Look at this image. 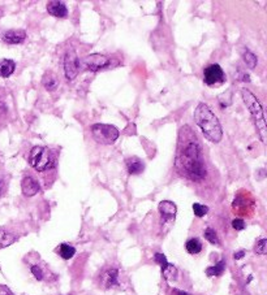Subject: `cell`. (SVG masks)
I'll use <instances>...</instances> for the list:
<instances>
[{"label": "cell", "instance_id": "17", "mask_svg": "<svg viewBox=\"0 0 267 295\" xmlns=\"http://www.w3.org/2000/svg\"><path fill=\"white\" fill-rule=\"evenodd\" d=\"M16 241H17L16 235L0 229V248H4V247L11 246V245H13Z\"/></svg>", "mask_w": 267, "mask_h": 295}, {"label": "cell", "instance_id": "30", "mask_svg": "<svg viewBox=\"0 0 267 295\" xmlns=\"http://www.w3.org/2000/svg\"><path fill=\"white\" fill-rule=\"evenodd\" d=\"M244 256H245V251H244V250L239 251V252H235V255H233V258H235L236 260L243 259Z\"/></svg>", "mask_w": 267, "mask_h": 295}, {"label": "cell", "instance_id": "23", "mask_svg": "<svg viewBox=\"0 0 267 295\" xmlns=\"http://www.w3.org/2000/svg\"><path fill=\"white\" fill-rule=\"evenodd\" d=\"M254 252L258 255H266V252H267V239L266 238L259 239L258 242H257V245H255V247H254Z\"/></svg>", "mask_w": 267, "mask_h": 295}, {"label": "cell", "instance_id": "18", "mask_svg": "<svg viewBox=\"0 0 267 295\" xmlns=\"http://www.w3.org/2000/svg\"><path fill=\"white\" fill-rule=\"evenodd\" d=\"M226 271V262L224 260H220L219 263H216L213 267H209L206 269V275L209 277H218V276H222Z\"/></svg>", "mask_w": 267, "mask_h": 295}, {"label": "cell", "instance_id": "25", "mask_svg": "<svg viewBox=\"0 0 267 295\" xmlns=\"http://www.w3.org/2000/svg\"><path fill=\"white\" fill-rule=\"evenodd\" d=\"M30 271H32L33 276H34L36 279H38V281H42V279H45V272H43V269H42L39 265H32V267H30Z\"/></svg>", "mask_w": 267, "mask_h": 295}, {"label": "cell", "instance_id": "24", "mask_svg": "<svg viewBox=\"0 0 267 295\" xmlns=\"http://www.w3.org/2000/svg\"><path fill=\"white\" fill-rule=\"evenodd\" d=\"M193 212H195L197 217H203V216L209 212V207L199 204V203H195V204H193Z\"/></svg>", "mask_w": 267, "mask_h": 295}, {"label": "cell", "instance_id": "8", "mask_svg": "<svg viewBox=\"0 0 267 295\" xmlns=\"http://www.w3.org/2000/svg\"><path fill=\"white\" fill-rule=\"evenodd\" d=\"M203 81L209 86L218 85L226 81V74L220 65L213 64L203 70Z\"/></svg>", "mask_w": 267, "mask_h": 295}, {"label": "cell", "instance_id": "13", "mask_svg": "<svg viewBox=\"0 0 267 295\" xmlns=\"http://www.w3.org/2000/svg\"><path fill=\"white\" fill-rule=\"evenodd\" d=\"M158 210L164 220H171V218H175V214H176L178 208H176V204H175L174 202L163 200V202L159 203Z\"/></svg>", "mask_w": 267, "mask_h": 295}, {"label": "cell", "instance_id": "27", "mask_svg": "<svg viewBox=\"0 0 267 295\" xmlns=\"http://www.w3.org/2000/svg\"><path fill=\"white\" fill-rule=\"evenodd\" d=\"M232 228H233L235 230H244V229L247 228V224H245V221L241 220V218H235V220L232 221Z\"/></svg>", "mask_w": 267, "mask_h": 295}, {"label": "cell", "instance_id": "20", "mask_svg": "<svg viewBox=\"0 0 267 295\" xmlns=\"http://www.w3.org/2000/svg\"><path fill=\"white\" fill-rule=\"evenodd\" d=\"M74 254H76V248L71 246V245H68V243H61L60 247H59V255L64 260L72 259Z\"/></svg>", "mask_w": 267, "mask_h": 295}, {"label": "cell", "instance_id": "7", "mask_svg": "<svg viewBox=\"0 0 267 295\" xmlns=\"http://www.w3.org/2000/svg\"><path fill=\"white\" fill-rule=\"evenodd\" d=\"M80 70V60L74 49H69L64 56V73L68 81H73L77 77Z\"/></svg>", "mask_w": 267, "mask_h": 295}, {"label": "cell", "instance_id": "1", "mask_svg": "<svg viewBox=\"0 0 267 295\" xmlns=\"http://www.w3.org/2000/svg\"><path fill=\"white\" fill-rule=\"evenodd\" d=\"M176 169L192 181H201L206 177V166L202 150L196 134L189 126H184L178 134V154L175 162Z\"/></svg>", "mask_w": 267, "mask_h": 295}, {"label": "cell", "instance_id": "2", "mask_svg": "<svg viewBox=\"0 0 267 295\" xmlns=\"http://www.w3.org/2000/svg\"><path fill=\"white\" fill-rule=\"evenodd\" d=\"M195 117L196 124L199 126V129L202 130L203 135L213 143H219L223 138L222 125L219 122L218 117L209 108V105L205 103H199L197 108L195 109Z\"/></svg>", "mask_w": 267, "mask_h": 295}, {"label": "cell", "instance_id": "22", "mask_svg": "<svg viewBox=\"0 0 267 295\" xmlns=\"http://www.w3.org/2000/svg\"><path fill=\"white\" fill-rule=\"evenodd\" d=\"M203 235H205V238H206L207 241L211 243V245H216V246L220 245V241H219L218 235H216V231H215L214 229L207 228L206 230L203 231Z\"/></svg>", "mask_w": 267, "mask_h": 295}, {"label": "cell", "instance_id": "6", "mask_svg": "<svg viewBox=\"0 0 267 295\" xmlns=\"http://www.w3.org/2000/svg\"><path fill=\"white\" fill-rule=\"evenodd\" d=\"M109 64H111V60L101 53H93V55H89L84 60L80 61V66L85 68L86 70H90V72L102 70V69L107 68Z\"/></svg>", "mask_w": 267, "mask_h": 295}, {"label": "cell", "instance_id": "19", "mask_svg": "<svg viewBox=\"0 0 267 295\" xmlns=\"http://www.w3.org/2000/svg\"><path fill=\"white\" fill-rule=\"evenodd\" d=\"M185 248L190 255H197L202 251V243L199 242L198 238H190L185 243Z\"/></svg>", "mask_w": 267, "mask_h": 295}, {"label": "cell", "instance_id": "14", "mask_svg": "<svg viewBox=\"0 0 267 295\" xmlns=\"http://www.w3.org/2000/svg\"><path fill=\"white\" fill-rule=\"evenodd\" d=\"M126 169L129 172V174H140L145 169V163L137 156H132V158L126 159Z\"/></svg>", "mask_w": 267, "mask_h": 295}, {"label": "cell", "instance_id": "32", "mask_svg": "<svg viewBox=\"0 0 267 295\" xmlns=\"http://www.w3.org/2000/svg\"><path fill=\"white\" fill-rule=\"evenodd\" d=\"M3 190H4V182L0 180V197L3 194Z\"/></svg>", "mask_w": 267, "mask_h": 295}, {"label": "cell", "instance_id": "12", "mask_svg": "<svg viewBox=\"0 0 267 295\" xmlns=\"http://www.w3.org/2000/svg\"><path fill=\"white\" fill-rule=\"evenodd\" d=\"M47 11L50 15H53V17H59V18H65L68 16V8L65 7L63 1L59 0H53L47 4Z\"/></svg>", "mask_w": 267, "mask_h": 295}, {"label": "cell", "instance_id": "11", "mask_svg": "<svg viewBox=\"0 0 267 295\" xmlns=\"http://www.w3.org/2000/svg\"><path fill=\"white\" fill-rule=\"evenodd\" d=\"M1 38L8 45H20L25 41L26 33H25V30H20V29L18 30H8L1 35Z\"/></svg>", "mask_w": 267, "mask_h": 295}, {"label": "cell", "instance_id": "26", "mask_svg": "<svg viewBox=\"0 0 267 295\" xmlns=\"http://www.w3.org/2000/svg\"><path fill=\"white\" fill-rule=\"evenodd\" d=\"M154 260H155V263H158L159 265L162 267V271H164V269L170 265V263L167 262L166 256H164L163 254H159V252L158 254L154 255Z\"/></svg>", "mask_w": 267, "mask_h": 295}, {"label": "cell", "instance_id": "5", "mask_svg": "<svg viewBox=\"0 0 267 295\" xmlns=\"http://www.w3.org/2000/svg\"><path fill=\"white\" fill-rule=\"evenodd\" d=\"M91 133L95 142L101 145H112L119 138V130L108 124H95L91 126Z\"/></svg>", "mask_w": 267, "mask_h": 295}, {"label": "cell", "instance_id": "16", "mask_svg": "<svg viewBox=\"0 0 267 295\" xmlns=\"http://www.w3.org/2000/svg\"><path fill=\"white\" fill-rule=\"evenodd\" d=\"M42 83L45 86V89H47L49 91H53V90H56L57 85H59V80L55 76V73L47 72L42 78Z\"/></svg>", "mask_w": 267, "mask_h": 295}, {"label": "cell", "instance_id": "28", "mask_svg": "<svg viewBox=\"0 0 267 295\" xmlns=\"http://www.w3.org/2000/svg\"><path fill=\"white\" fill-rule=\"evenodd\" d=\"M0 295H13V293L5 285H0Z\"/></svg>", "mask_w": 267, "mask_h": 295}, {"label": "cell", "instance_id": "10", "mask_svg": "<svg viewBox=\"0 0 267 295\" xmlns=\"http://www.w3.org/2000/svg\"><path fill=\"white\" fill-rule=\"evenodd\" d=\"M21 189H22V193H24L25 197H34L36 194L39 193L41 187H39V183L38 181H36L34 178L28 176L25 177L21 182Z\"/></svg>", "mask_w": 267, "mask_h": 295}, {"label": "cell", "instance_id": "21", "mask_svg": "<svg viewBox=\"0 0 267 295\" xmlns=\"http://www.w3.org/2000/svg\"><path fill=\"white\" fill-rule=\"evenodd\" d=\"M243 57H244V61H245V64H247L250 69H254L255 66H257L258 59H257V56H255L254 53L251 52V51H249V49H245L243 53Z\"/></svg>", "mask_w": 267, "mask_h": 295}, {"label": "cell", "instance_id": "29", "mask_svg": "<svg viewBox=\"0 0 267 295\" xmlns=\"http://www.w3.org/2000/svg\"><path fill=\"white\" fill-rule=\"evenodd\" d=\"M5 114H7V108H5V105L3 103H0V120L4 117Z\"/></svg>", "mask_w": 267, "mask_h": 295}, {"label": "cell", "instance_id": "3", "mask_svg": "<svg viewBox=\"0 0 267 295\" xmlns=\"http://www.w3.org/2000/svg\"><path fill=\"white\" fill-rule=\"evenodd\" d=\"M241 95H243V100L249 109L251 115V118L254 121V125L257 128V133L259 135V139L262 143H266L267 141V128L266 121H265V116H263L262 104L259 103L258 98L254 94L247 89L241 90Z\"/></svg>", "mask_w": 267, "mask_h": 295}, {"label": "cell", "instance_id": "31", "mask_svg": "<svg viewBox=\"0 0 267 295\" xmlns=\"http://www.w3.org/2000/svg\"><path fill=\"white\" fill-rule=\"evenodd\" d=\"M174 293H175V295H189V294H188V293H185V291L176 290V289H175V290H174Z\"/></svg>", "mask_w": 267, "mask_h": 295}, {"label": "cell", "instance_id": "9", "mask_svg": "<svg viewBox=\"0 0 267 295\" xmlns=\"http://www.w3.org/2000/svg\"><path fill=\"white\" fill-rule=\"evenodd\" d=\"M101 283L105 289L118 286L119 285V271L115 268H109L101 275Z\"/></svg>", "mask_w": 267, "mask_h": 295}, {"label": "cell", "instance_id": "15", "mask_svg": "<svg viewBox=\"0 0 267 295\" xmlns=\"http://www.w3.org/2000/svg\"><path fill=\"white\" fill-rule=\"evenodd\" d=\"M16 69L15 61L9 60V59H3L0 60V77H9Z\"/></svg>", "mask_w": 267, "mask_h": 295}, {"label": "cell", "instance_id": "4", "mask_svg": "<svg viewBox=\"0 0 267 295\" xmlns=\"http://www.w3.org/2000/svg\"><path fill=\"white\" fill-rule=\"evenodd\" d=\"M29 164L38 172H45L55 165V160L51 155V151L47 147L36 146V147H33L30 151Z\"/></svg>", "mask_w": 267, "mask_h": 295}]
</instances>
